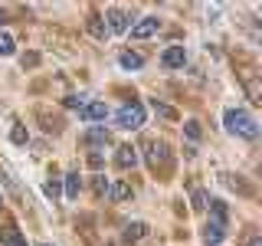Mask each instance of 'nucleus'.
<instances>
[{
    "instance_id": "obj_21",
    "label": "nucleus",
    "mask_w": 262,
    "mask_h": 246,
    "mask_svg": "<svg viewBox=\"0 0 262 246\" xmlns=\"http://www.w3.org/2000/svg\"><path fill=\"white\" fill-rule=\"evenodd\" d=\"M89 30H92V33H95V36H98V39H102V36H105V33H108V30H105V27H102V16H92V20H89Z\"/></svg>"
},
{
    "instance_id": "obj_30",
    "label": "nucleus",
    "mask_w": 262,
    "mask_h": 246,
    "mask_svg": "<svg viewBox=\"0 0 262 246\" xmlns=\"http://www.w3.org/2000/svg\"><path fill=\"white\" fill-rule=\"evenodd\" d=\"M39 246H49V243H39Z\"/></svg>"
},
{
    "instance_id": "obj_19",
    "label": "nucleus",
    "mask_w": 262,
    "mask_h": 246,
    "mask_svg": "<svg viewBox=\"0 0 262 246\" xmlns=\"http://www.w3.org/2000/svg\"><path fill=\"white\" fill-rule=\"evenodd\" d=\"M43 194L56 203V200H59V184H56V180H46V184H43Z\"/></svg>"
},
{
    "instance_id": "obj_3",
    "label": "nucleus",
    "mask_w": 262,
    "mask_h": 246,
    "mask_svg": "<svg viewBox=\"0 0 262 246\" xmlns=\"http://www.w3.org/2000/svg\"><path fill=\"white\" fill-rule=\"evenodd\" d=\"M105 20H108V33H128L131 30V13L121 10V7H108V13H105Z\"/></svg>"
},
{
    "instance_id": "obj_14",
    "label": "nucleus",
    "mask_w": 262,
    "mask_h": 246,
    "mask_svg": "<svg viewBox=\"0 0 262 246\" xmlns=\"http://www.w3.org/2000/svg\"><path fill=\"white\" fill-rule=\"evenodd\" d=\"M108 197H112V200H128L131 187L125 184V180H115V184H108Z\"/></svg>"
},
{
    "instance_id": "obj_13",
    "label": "nucleus",
    "mask_w": 262,
    "mask_h": 246,
    "mask_svg": "<svg viewBox=\"0 0 262 246\" xmlns=\"http://www.w3.org/2000/svg\"><path fill=\"white\" fill-rule=\"evenodd\" d=\"M164 151H167V148H164L161 141H151V145H147V161H151L154 168L164 164V161H167V154H164Z\"/></svg>"
},
{
    "instance_id": "obj_12",
    "label": "nucleus",
    "mask_w": 262,
    "mask_h": 246,
    "mask_svg": "<svg viewBox=\"0 0 262 246\" xmlns=\"http://www.w3.org/2000/svg\"><path fill=\"white\" fill-rule=\"evenodd\" d=\"M210 220H216V223H223L226 227V220H229V210H226V200H210Z\"/></svg>"
},
{
    "instance_id": "obj_22",
    "label": "nucleus",
    "mask_w": 262,
    "mask_h": 246,
    "mask_svg": "<svg viewBox=\"0 0 262 246\" xmlns=\"http://www.w3.org/2000/svg\"><path fill=\"white\" fill-rule=\"evenodd\" d=\"M184 131H187L190 141H200V125H196V121H184Z\"/></svg>"
},
{
    "instance_id": "obj_25",
    "label": "nucleus",
    "mask_w": 262,
    "mask_h": 246,
    "mask_svg": "<svg viewBox=\"0 0 262 246\" xmlns=\"http://www.w3.org/2000/svg\"><path fill=\"white\" fill-rule=\"evenodd\" d=\"M207 207V191H193V210Z\"/></svg>"
},
{
    "instance_id": "obj_10",
    "label": "nucleus",
    "mask_w": 262,
    "mask_h": 246,
    "mask_svg": "<svg viewBox=\"0 0 262 246\" xmlns=\"http://www.w3.org/2000/svg\"><path fill=\"white\" fill-rule=\"evenodd\" d=\"M62 180H66V187H62L66 200H76V197H79V191H82V180H79V174H76V171H69V174H66Z\"/></svg>"
},
{
    "instance_id": "obj_28",
    "label": "nucleus",
    "mask_w": 262,
    "mask_h": 246,
    "mask_svg": "<svg viewBox=\"0 0 262 246\" xmlns=\"http://www.w3.org/2000/svg\"><path fill=\"white\" fill-rule=\"evenodd\" d=\"M0 23H4V10H0Z\"/></svg>"
},
{
    "instance_id": "obj_1",
    "label": "nucleus",
    "mask_w": 262,
    "mask_h": 246,
    "mask_svg": "<svg viewBox=\"0 0 262 246\" xmlns=\"http://www.w3.org/2000/svg\"><path fill=\"white\" fill-rule=\"evenodd\" d=\"M223 125L229 135L236 138H246V141H252V138H259V121L252 118L246 109H226L223 112Z\"/></svg>"
},
{
    "instance_id": "obj_2",
    "label": "nucleus",
    "mask_w": 262,
    "mask_h": 246,
    "mask_svg": "<svg viewBox=\"0 0 262 246\" xmlns=\"http://www.w3.org/2000/svg\"><path fill=\"white\" fill-rule=\"evenodd\" d=\"M144 118H147V112H144L141 102H125L118 112H115V125L121 131H138L144 125Z\"/></svg>"
},
{
    "instance_id": "obj_8",
    "label": "nucleus",
    "mask_w": 262,
    "mask_h": 246,
    "mask_svg": "<svg viewBox=\"0 0 262 246\" xmlns=\"http://www.w3.org/2000/svg\"><path fill=\"white\" fill-rule=\"evenodd\" d=\"M82 141H85L89 148H105L108 145V128L105 125H89L85 135H82Z\"/></svg>"
},
{
    "instance_id": "obj_11",
    "label": "nucleus",
    "mask_w": 262,
    "mask_h": 246,
    "mask_svg": "<svg viewBox=\"0 0 262 246\" xmlns=\"http://www.w3.org/2000/svg\"><path fill=\"white\" fill-rule=\"evenodd\" d=\"M118 66H121V69H141V66H144V56H141V53H131V49H125V53L118 56Z\"/></svg>"
},
{
    "instance_id": "obj_17",
    "label": "nucleus",
    "mask_w": 262,
    "mask_h": 246,
    "mask_svg": "<svg viewBox=\"0 0 262 246\" xmlns=\"http://www.w3.org/2000/svg\"><path fill=\"white\" fill-rule=\"evenodd\" d=\"M4 246H27V240L20 236V230H16V227H10V230H7V236H4Z\"/></svg>"
},
{
    "instance_id": "obj_4",
    "label": "nucleus",
    "mask_w": 262,
    "mask_h": 246,
    "mask_svg": "<svg viewBox=\"0 0 262 246\" xmlns=\"http://www.w3.org/2000/svg\"><path fill=\"white\" fill-rule=\"evenodd\" d=\"M79 118L89 121V125H98V121L108 118V105H105V102H85L79 109Z\"/></svg>"
},
{
    "instance_id": "obj_5",
    "label": "nucleus",
    "mask_w": 262,
    "mask_h": 246,
    "mask_svg": "<svg viewBox=\"0 0 262 246\" xmlns=\"http://www.w3.org/2000/svg\"><path fill=\"white\" fill-rule=\"evenodd\" d=\"M184 63H187V49L177 46V43L167 46L161 53V66H164V69H184Z\"/></svg>"
},
{
    "instance_id": "obj_27",
    "label": "nucleus",
    "mask_w": 262,
    "mask_h": 246,
    "mask_svg": "<svg viewBox=\"0 0 262 246\" xmlns=\"http://www.w3.org/2000/svg\"><path fill=\"white\" fill-rule=\"evenodd\" d=\"M249 246H262V236L256 233V236H252V240H249Z\"/></svg>"
},
{
    "instance_id": "obj_26",
    "label": "nucleus",
    "mask_w": 262,
    "mask_h": 246,
    "mask_svg": "<svg viewBox=\"0 0 262 246\" xmlns=\"http://www.w3.org/2000/svg\"><path fill=\"white\" fill-rule=\"evenodd\" d=\"M102 164H105V154L102 151H92V154H89V168H102Z\"/></svg>"
},
{
    "instance_id": "obj_9",
    "label": "nucleus",
    "mask_w": 262,
    "mask_h": 246,
    "mask_svg": "<svg viewBox=\"0 0 262 246\" xmlns=\"http://www.w3.org/2000/svg\"><path fill=\"white\" fill-rule=\"evenodd\" d=\"M115 164H118L121 171L135 168V164H138V148H135V145H121L118 151H115Z\"/></svg>"
},
{
    "instance_id": "obj_16",
    "label": "nucleus",
    "mask_w": 262,
    "mask_h": 246,
    "mask_svg": "<svg viewBox=\"0 0 262 246\" xmlns=\"http://www.w3.org/2000/svg\"><path fill=\"white\" fill-rule=\"evenodd\" d=\"M144 233H147V227H144V223H131V227L125 230V240H128V243H135V240H141Z\"/></svg>"
},
{
    "instance_id": "obj_7",
    "label": "nucleus",
    "mask_w": 262,
    "mask_h": 246,
    "mask_svg": "<svg viewBox=\"0 0 262 246\" xmlns=\"http://www.w3.org/2000/svg\"><path fill=\"white\" fill-rule=\"evenodd\" d=\"M200 236H203V246H220V243H223V236H226V227L216 223V220H207Z\"/></svg>"
},
{
    "instance_id": "obj_29",
    "label": "nucleus",
    "mask_w": 262,
    "mask_h": 246,
    "mask_svg": "<svg viewBox=\"0 0 262 246\" xmlns=\"http://www.w3.org/2000/svg\"><path fill=\"white\" fill-rule=\"evenodd\" d=\"M0 203H4V194H0Z\"/></svg>"
},
{
    "instance_id": "obj_23",
    "label": "nucleus",
    "mask_w": 262,
    "mask_h": 246,
    "mask_svg": "<svg viewBox=\"0 0 262 246\" xmlns=\"http://www.w3.org/2000/svg\"><path fill=\"white\" fill-rule=\"evenodd\" d=\"M92 184H95V194H108V184H112V180L105 177V174H98V177L92 180Z\"/></svg>"
},
{
    "instance_id": "obj_24",
    "label": "nucleus",
    "mask_w": 262,
    "mask_h": 246,
    "mask_svg": "<svg viewBox=\"0 0 262 246\" xmlns=\"http://www.w3.org/2000/svg\"><path fill=\"white\" fill-rule=\"evenodd\" d=\"M154 112H158V115H164V118H174V109H170V105H164V102H158V98H154Z\"/></svg>"
},
{
    "instance_id": "obj_20",
    "label": "nucleus",
    "mask_w": 262,
    "mask_h": 246,
    "mask_svg": "<svg viewBox=\"0 0 262 246\" xmlns=\"http://www.w3.org/2000/svg\"><path fill=\"white\" fill-rule=\"evenodd\" d=\"M85 102H89L85 95H66V102H62V105H66V109H82Z\"/></svg>"
},
{
    "instance_id": "obj_18",
    "label": "nucleus",
    "mask_w": 262,
    "mask_h": 246,
    "mask_svg": "<svg viewBox=\"0 0 262 246\" xmlns=\"http://www.w3.org/2000/svg\"><path fill=\"white\" fill-rule=\"evenodd\" d=\"M10 141H13V145H27V141H30L27 128H23V125H13V128H10Z\"/></svg>"
},
{
    "instance_id": "obj_6",
    "label": "nucleus",
    "mask_w": 262,
    "mask_h": 246,
    "mask_svg": "<svg viewBox=\"0 0 262 246\" xmlns=\"http://www.w3.org/2000/svg\"><path fill=\"white\" fill-rule=\"evenodd\" d=\"M158 30H161V20H158V16H141V20L131 27V39H147V36H154Z\"/></svg>"
},
{
    "instance_id": "obj_15",
    "label": "nucleus",
    "mask_w": 262,
    "mask_h": 246,
    "mask_svg": "<svg viewBox=\"0 0 262 246\" xmlns=\"http://www.w3.org/2000/svg\"><path fill=\"white\" fill-rule=\"evenodd\" d=\"M16 53V43L10 33H0V56H13Z\"/></svg>"
}]
</instances>
